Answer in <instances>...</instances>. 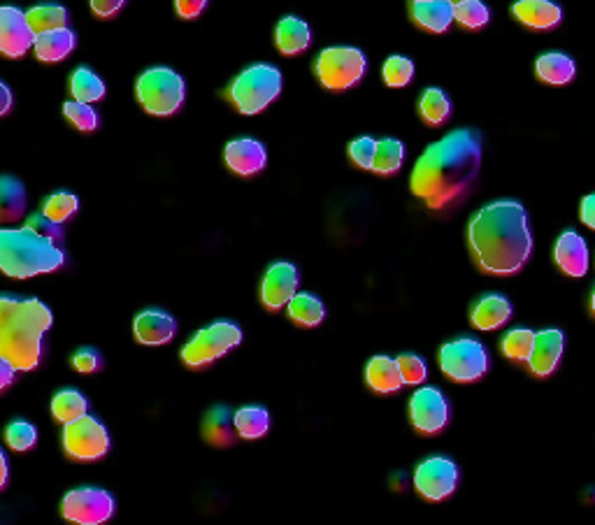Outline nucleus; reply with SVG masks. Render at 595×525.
<instances>
[{
    "label": "nucleus",
    "mask_w": 595,
    "mask_h": 525,
    "mask_svg": "<svg viewBox=\"0 0 595 525\" xmlns=\"http://www.w3.org/2000/svg\"><path fill=\"white\" fill-rule=\"evenodd\" d=\"M479 165H482L479 133L461 128L444 135L414 165L410 179L412 193L426 200L430 210H442L468 191V186L477 179Z\"/></svg>",
    "instance_id": "nucleus-1"
},
{
    "label": "nucleus",
    "mask_w": 595,
    "mask_h": 525,
    "mask_svg": "<svg viewBox=\"0 0 595 525\" xmlns=\"http://www.w3.org/2000/svg\"><path fill=\"white\" fill-rule=\"evenodd\" d=\"M470 249L489 275H514L533 251L528 214L516 200H496L479 210L468 228Z\"/></svg>",
    "instance_id": "nucleus-2"
},
{
    "label": "nucleus",
    "mask_w": 595,
    "mask_h": 525,
    "mask_svg": "<svg viewBox=\"0 0 595 525\" xmlns=\"http://www.w3.org/2000/svg\"><path fill=\"white\" fill-rule=\"evenodd\" d=\"M52 312L38 298L0 296V358L17 372L38 368Z\"/></svg>",
    "instance_id": "nucleus-3"
},
{
    "label": "nucleus",
    "mask_w": 595,
    "mask_h": 525,
    "mask_svg": "<svg viewBox=\"0 0 595 525\" xmlns=\"http://www.w3.org/2000/svg\"><path fill=\"white\" fill-rule=\"evenodd\" d=\"M66 256L59 244L49 242L33 230L0 228V270L7 277L28 279L59 270Z\"/></svg>",
    "instance_id": "nucleus-4"
},
{
    "label": "nucleus",
    "mask_w": 595,
    "mask_h": 525,
    "mask_svg": "<svg viewBox=\"0 0 595 525\" xmlns=\"http://www.w3.org/2000/svg\"><path fill=\"white\" fill-rule=\"evenodd\" d=\"M282 91V73L268 63H256L233 79L228 98L242 114H258L265 110Z\"/></svg>",
    "instance_id": "nucleus-5"
},
{
    "label": "nucleus",
    "mask_w": 595,
    "mask_h": 525,
    "mask_svg": "<svg viewBox=\"0 0 595 525\" xmlns=\"http://www.w3.org/2000/svg\"><path fill=\"white\" fill-rule=\"evenodd\" d=\"M184 79L170 68H152L138 79V98L142 107L156 117L175 114L184 103Z\"/></svg>",
    "instance_id": "nucleus-6"
},
{
    "label": "nucleus",
    "mask_w": 595,
    "mask_h": 525,
    "mask_svg": "<svg viewBox=\"0 0 595 525\" xmlns=\"http://www.w3.org/2000/svg\"><path fill=\"white\" fill-rule=\"evenodd\" d=\"M242 342V330L231 321H217L196 333L191 342L182 349V361L189 368H203L228 354Z\"/></svg>",
    "instance_id": "nucleus-7"
},
{
    "label": "nucleus",
    "mask_w": 595,
    "mask_h": 525,
    "mask_svg": "<svg viewBox=\"0 0 595 525\" xmlns=\"http://www.w3.org/2000/svg\"><path fill=\"white\" fill-rule=\"evenodd\" d=\"M368 61L356 47H328L317 59V75L331 91H344L358 84L365 75Z\"/></svg>",
    "instance_id": "nucleus-8"
},
{
    "label": "nucleus",
    "mask_w": 595,
    "mask_h": 525,
    "mask_svg": "<svg viewBox=\"0 0 595 525\" xmlns=\"http://www.w3.org/2000/svg\"><path fill=\"white\" fill-rule=\"evenodd\" d=\"M440 368L449 379L468 384V381H477L486 375L489 354H486L482 342L463 337V340L447 342L440 349Z\"/></svg>",
    "instance_id": "nucleus-9"
},
{
    "label": "nucleus",
    "mask_w": 595,
    "mask_h": 525,
    "mask_svg": "<svg viewBox=\"0 0 595 525\" xmlns=\"http://www.w3.org/2000/svg\"><path fill=\"white\" fill-rule=\"evenodd\" d=\"M61 514L75 525H103L114 516V498L103 488H75L63 498Z\"/></svg>",
    "instance_id": "nucleus-10"
},
{
    "label": "nucleus",
    "mask_w": 595,
    "mask_h": 525,
    "mask_svg": "<svg viewBox=\"0 0 595 525\" xmlns=\"http://www.w3.org/2000/svg\"><path fill=\"white\" fill-rule=\"evenodd\" d=\"M63 449L75 460H98L110 449V433L93 416H82L63 428Z\"/></svg>",
    "instance_id": "nucleus-11"
},
{
    "label": "nucleus",
    "mask_w": 595,
    "mask_h": 525,
    "mask_svg": "<svg viewBox=\"0 0 595 525\" xmlns=\"http://www.w3.org/2000/svg\"><path fill=\"white\" fill-rule=\"evenodd\" d=\"M458 467L454 460L444 456H430L417 465L414 486L426 500H444L456 491Z\"/></svg>",
    "instance_id": "nucleus-12"
},
{
    "label": "nucleus",
    "mask_w": 595,
    "mask_h": 525,
    "mask_svg": "<svg viewBox=\"0 0 595 525\" xmlns=\"http://www.w3.org/2000/svg\"><path fill=\"white\" fill-rule=\"evenodd\" d=\"M410 416H412L414 428L426 435H435L447 426L449 405L437 388L426 386V388H419V391L412 395Z\"/></svg>",
    "instance_id": "nucleus-13"
},
{
    "label": "nucleus",
    "mask_w": 595,
    "mask_h": 525,
    "mask_svg": "<svg viewBox=\"0 0 595 525\" xmlns=\"http://www.w3.org/2000/svg\"><path fill=\"white\" fill-rule=\"evenodd\" d=\"M33 40L35 35L26 21V12L14 5L0 7V52L19 59L33 47Z\"/></svg>",
    "instance_id": "nucleus-14"
},
{
    "label": "nucleus",
    "mask_w": 595,
    "mask_h": 525,
    "mask_svg": "<svg viewBox=\"0 0 595 525\" xmlns=\"http://www.w3.org/2000/svg\"><path fill=\"white\" fill-rule=\"evenodd\" d=\"M298 293V270L296 265L291 263H275L272 268L265 272L263 286H261V298L263 305L272 309H282L289 305V300Z\"/></svg>",
    "instance_id": "nucleus-15"
},
{
    "label": "nucleus",
    "mask_w": 595,
    "mask_h": 525,
    "mask_svg": "<svg viewBox=\"0 0 595 525\" xmlns=\"http://www.w3.org/2000/svg\"><path fill=\"white\" fill-rule=\"evenodd\" d=\"M563 347L565 337L561 330H540V333H535L533 349H530L528 356L530 370H533L537 377H549L551 372L556 370L558 361H561Z\"/></svg>",
    "instance_id": "nucleus-16"
},
{
    "label": "nucleus",
    "mask_w": 595,
    "mask_h": 525,
    "mask_svg": "<svg viewBox=\"0 0 595 525\" xmlns=\"http://www.w3.org/2000/svg\"><path fill=\"white\" fill-rule=\"evenodd\" d=\"M512 14L533 31H549L563 19V7L554 0H514Z\"/></svg>",
    "instance_id": "nucleus-17"
},
{
    "label": "nucleus",
    "mask_w": 595,
    "mask_h": 525,
    "mask_svg": "<svg viewBox=\"0 0 595 525\" xmlns=\"http://www.w3.org/2000/svg\"><path fill=\"white\" fill-rule=\"evenodd\" d=\"M133 330H135V337H138V342L156 347V344H166L175 337L177 323L168 312H161V309H147V312H140L135 316Z\"/></svg>",
    "instance_id": "nucleus-18"
},
{
    "label": "nucleus",
    "mask_w": 595,
    "mask_h": 525,
    "mask_svg": "<svg viewBox=\"0 0 595 525\" xmlns=\"http://www.w3.org/2000/svg\"><path fill=\"white\" fill-rule=\"evenodd\" d=\"M556 263L565 275L570 277H584L589 270V247L586 240L575 230H568L558 237L556 242Z\"/></svg>",
    "instance_id": "nucleus-19"
},
{
    "label": "nucleus",
    "mask_w": 595,
    "mask_h": 525,
    "mask_svg": "<svg viewBox=\"0 0 595 525\" xmlns=\"http://www.w3.org/2000/svg\"><path fill=\"white\" fill-rule=\"evenodd\" d=\"M224 156H226L228 168L238 172L242 177L254 175V172L265 168V149L261 142H256L252 138H240V140L228 142Z\"/></svg>",
    "instance_id": "nucleus-20"
},
{
    "label": "nucleus",
    "mask_w": 595,
    "mask_h": 525,
    "mask_svg": "<svg viewBox=\"0 0 595 525\" xmlns=\"http://www.w3.org/2000/svg\"><path fill=\"white\" fill-rule=\"evenodd\" d=\"M512 316V302L500 293H489V296L479 298L472 307L470 321L479 330H496L503 323L510 321Z\"/></svg>",
    "instance_id": "nucleus-21"
},
{
    "label": "nucleus",
    "mask_w": 595,
    "mask_h": 525,
    "mask_svg": "<svg viewBox=\"0 0 595 525\" xmlns=\"http://www.w3.org/2000/svg\"><path fill=\"white\" fill-rule=\"evenodd\" d=\"M412 19L428 33H447L454 24V5L449 0H428L412 3Z\"/></svg>",
    "instance_id": "nucleus-22"
},
{
    "label": "nucleus",
    "mask_w": 595,
    "mask_h": 525,
    "mask_svg": "<svg viewBox=\"0 0 595 525\" xmlns=\"http://www.w3.org/2000/svg\"><path fill=\"white\" fill-rule=\"evenodd\" d=\"M26 212V189L17 177L0 175V226L14 224Z\"/></svg>",
    "instance_id": "nucleus-23"
},
{
    "label": "nucleus",
    "mask_w": 595,
    "mask_h": 525,
    "mask_svg": "<svg viewBox=\"0 0 595 525\" xmlns=\"http://www.w3.org/2000/svg\"><path fill=\"white\" fill-rule=\"evenodd\" d=\"M275 38H277L279 52L282 54H300L310 47L312 31L310 26H307V21L289 14V17H284L277 24Z\"/></svg>",
    "instance_id": "nucleus-24"
},
{
    "label": "nucleus",
    "mask_w": 595,
    "mask_h": 525,
    "mask_svg": "<svg viewBox=\"0 0 595 525\" xmlns=\"http://www.w3.org/2000/svg\"><path fill=\"white\" fill-rule=\"evenodd\" d=\"M75 47V33L70 28H59V31H49L35 35L33 49L35 56L45 63H54L66 59Z\"/></svg>",
    "instance_id": "nucleus-25"
},
{
    "label": "nucleus",
    "mask_w": 595,
    "mask_h": 525,
    "mask_svg": "<svg viewBox=\"0 0 595 525\" xmlns=\"http://www.w3.org/2000/svg\"><path fill=\"white\" fill-rule=\"evenodd\" d=\"M365 379H368V386L377 393H396L403 388V375H400L398 363L389 356H375L368 363V370H365Z\"/></svg>",
    "instance_id": "nucleus-26"
},
{
    "label": "nucleus",
    "mask_w": 595,
    "mask_h": 525,
    "mask_svg": "<svg viewBox=\"0 0 595 525\" xmlns=\"http://www.w3.org/2000/svg\"><path fill=\"white\" fill-rule=\"evenodd\" d=\"M203 437L214 447H231L235 442L233 412L224 405L212 407L203 419Z\"/></svg>",
    "instance_id": "nucleus-27"
},
{
    "label": "nucleus",
    "mask_w": 595,
    "mask_h": 525,
    "mask_svg": "<svg viewBox=\"0 0 595 525\" xmlns=\"http://www.w3.org/2000/svg\"><path fill=\"white\" fill-rule=\"evenodd\" d=\"M26 21L31 26L33 35L59 31V28H68V10L56 3H42L26 12Z\"/></svg>",
    "instance_id": "nucleus-28"
},
{
    "label": "nucleus",
    "mask_w": 595,
    "mask_h": 525,
    "mask_svg": "<svg viewBox=\"0 0 595 525\" xmlns=\"http://www.w3.org/2000/svg\"><path fill=\"white\" fill-rule=\"evenodd\" d=\"M535 73L547 84H568L575 77V61L558 52L542 54L535 63Z\"/></svg>",
    "instance_id": "nucleus-29"
},
{
    "label": "nucleus",
    "mask_w": 595,
    "mask_h": 525,
    "mask_svg": "<svg viewBox=\"0 0 595 525\" xmlns=\"http://www.w3.org/2000/svg\"><path fill=\"white\" fill-rule=\"evenodd\" d=\"M89 412V402H86L84 395L80 391H75V388H63L54 395L52 400V414L54 419L63 423H73L77 419H82Z\"/></svg>",
    "instance_id": "nucleus-30"
},
{
    "label": "nucleus",
    "mask_w": 595,
    "mask_h": 525,
    "mask_svg": "<svg viewBox=\"0 0 595 525\" xmlns=\"http://www.w3.org/2000/svg\"><path fill=\"white\" fill-rule=\"evenodd\" d=\"M235 433L245 440H258L270 430V414L263 407H242L233 414Z\"/></svg>",
    "instance_id": "nucleus-31"
},
{
    "label": "nucleus",
    "mask_w": 595,
    "mask_h": 525,
    "mask_svg": "<svg viewBox=\"0 0 595 525\" xmlns=\"http://www.w3.org/2000/svg\"><path fill=\"white\" fill-rule=\"evenodd\" d=\"M289 316L298 323V326L312 328L324 321L326 307L324 302H321L317 296H312V293H296V296L289 300Z\"/></svg>",
    "instance_id": "nucleus-32"
},
{
    "label": "nucleus",
    "mask_w": 595,
    "mask_h": 525,
    "mask_svg": "<svg viewBox=\"0 0 595 525\" xmlns=\"http://www.w3.org/2000/svg\"><path fill=\"white\" fill-rule=\"evenodd\" d=\"M405 161V145L400 140L386 138L377 142L375 149V161H372V168L377 175H393V172L400 170V165Z\"/></svg>",
    "instance_id": "nucleus-33"
},
{
    "label": "nucleus",
    "mask_w": 595,
    "mask_h": 525,
    "mask_svg": "<svg viewBox=\"0 0 595 525\" xmlns=\"http://www.w3.org/2000/svg\"><path fill=\"white\" fill-rule=\"evenodd\" d=\"M419 112L421 119H424L428 126H442L451 114V103L447 93L442 89H426L424 96L419 100Z\"/></svg>",
    "instance_id": "nucleus-34"
},
{
    "label": "nucleus",
    "mask_w": 595,
    "mask_h": 525,
    "mask_svg": "<svg viewBox=\"0 0 595 525\" xmlns=\"http://www.w3.org/2000/svg\"><path fill=\"white\" fill-rule=\"evenodd\" d=\"M70 91L80 103H96L105 96V84L89 68H77L73 79H70Z\"/></svg>",
    "instance_id": "nucleus-35"
},
{
    "label": "nucleus",
    "mask_w": 595,
    "mask_h": 525,
    "mask_svg": "<svg viewBox=\"0 0 595 525\" xmlns=\"http://www.w3.org/2000/svg\"><path fill=\"white\" fill-rule=\"evenodd\" d=\"M454 21L463 28L477 31L484 28L491 21V10L484 0H463V3L454 5Z\"/></svg>",
    "instance_id": "nucleus-36"
},
{
    "label": "nucleus",
    "mask_w": 595,
    "mask_h": 525,
    "mask_svg": "<svg viewBox=\"0 0 595 525\" xmlns=\"http://www.w3.org/2000/svg\"><path fill=\"white\" fill-rule=\"evenodd\" d=\"M77 207H80V200H77V196H73V193H68V191H59L45 200V205H42V214H45L47 219H52L54 224H63V221H68L70 217H73V214L77 212Z\"/></svg>",
    "instance_id": "nucleus-37"
},
{
    "label": "nucleus",
    "mask_w": 595,
    "mask_h": 525,
    "mask_svg": "<svg viewBox=\"0 0 595 525\" xmlns=\"http://www.w3.org/2000/svg\"><path fill=\"white\" fill-rule=\"evenodd\" d=\"M535 333L528 328H516L505 335L503 340V354L512 361H528L530 349H533Z\"/></svg>",
    "instance_id": "nucleus-38"
},
{
    "label": "nucleus",
    "mask_w": 595,
    "mask_h": 525,
    "mask_svg": "<svg viewBox=\"0 0 595 525\" xmlns=\"http://www.w3.org/2000/svg\"><path fill=\"white\" fill-rule=\"evenodd\" d=\"M5 442L10 444V449L14 451H28L38 442V430L28 421H12L10 426L5 428Z\"/></svg>",
    "instance_id": "nucleus-39"
},
{
    "label": "nucleus",
    "mask_w": 595,
    "mask_h": 525,
    "mask_svg": "<svg viewBox=\"0 0 595 525\" xmlns=\"http://www.w3.org/2000/svg\"><path fill=\"white\" fill-rule=\"evenodd\" d=\"M414 77V63L405 56H391L389 61L384 63V82L393 86V89H400V86L410 84Z\"/></svg>",
    "instance_id": "nucleus-40"
},
{
    "label": "nucleus",
    "mask_w": 595,
    "mask_h": 525,
    "mask_svg": "<svg viewBox=\"0 0 595 525\" xmlns=\"http://www.w3.org/2000/svg\"><path fill=\"white\" fill-rule=\"evenodd\" d=\"M63 112H66V117L73 121L80 131H96L98 128V114L93 112V107L89 103L70 100V103L63 105Z\"/></svg>",
    "instance_id": "nucleus-41"
},
{
    "label": "nucleus",
    "mask_w": 595,
    "mask_h": 525,
    "mask_svg": "<svg viewBox=\"0 0 595 525\" xmlns=\"http://www.w3.org/2000/svg\"><path fill=\"white\" fill-rule=\"evenodd\" d=\"M396 363H398V370H400V375H403L405 384H421V381H424L428 375L426 363L414 354L398 356Z\"/></svg>",
    "instance_id": "nucleus-42"
},
{
    "label": "nucleus",
    "mask_w": 595,
    "mask_h": 525,
    "mask_svg": "<svg viewBox=\"0 0 595 525\" xmlns=\"http://www.w3.org/2000/svg\"><path fill=\"white\" fill-rule=\"evenodd\" d=\"M26 228L33 230V233L42 235V237H47V240L54 242V244H61L63 242L61 224H54L52 219L45 217V214H33V217H28Z\"/></svg>",
    "instance_id": "nucleus-43"
},
{
    "label": "nucleus",
    "mask_w": 595,
    "mask_h": 525,
    "mask_svg": "<svg viewBox=\"0 0 595 525\" xmlns=\"http://www.w3.org/2000/svg\"><path fill=\"white\" fill-rule=\"evenodd\" d=\"M375 149L377 142L372 138H358L349 145V156L358 168H372V161H375Z\"/></svg>",
    "instance_id": "nucleus-44"
},
{
    "label": "nucleus",
    "mask_w": 595,
    "mask_h": 525,
    "mask_svg": "<svg viewBox=\"0 0 595 525\" xmlns=\"http://www.w3.org/2000/svg\"><path fill=\"white\" fill-rule=\"evenodd\" d=\"M73 368L77 372H84V375H89V372H98L100 368H103V356H100V351H96V349L84 347L73 356Z\"/></svg>",
    "instance_id": "nucleus-45"
},
{
    "label": "nucleus",
    "mask_w": 595,
    "mask_h": 525,
    "mask_svg": "<svg viewBox=\"0 0 595 525\" xmlns=\"http://www.w3.org/2000/svg\"><path fill=\"white\" fill-rule=\"evenodd\" d=\"M89 3L93 14H98V17L103 19H110L126 5V0H89Z\"/></svg>",
    "instance_id": "nucleus-46"
},
{
    "label": "nucleus",
    "mask_w": 595,
    "mask_h": 525,
    "mask_svg": "<svg viewBox=\"0 0 595 525\" xmlns=\"http://www.w3.org/2000/svg\"><path fill=\"white\" fill-rule=\"evenodd\" d=\"M207 7V0H175V10L182 19H196Z\"/></svg>",
    "instance_id": "nucleus-47"
},
{
    "label": "nucleus",
    "mask_w": 595,
    "mask_h": 525,
    "mask_svg": "<svg viewBox=\"0 0 595 525\" xmlns=\"http://www.w3.org/2000/svg\"><path fill=\"white\" fill-rule=\"evenodd\" d=\"M582 221L589 228L595 230V193L582 200Z\"/></svg>",
    "instance_id": "nucleus-48"
},
{
    "label": "nucleus",
    "mask_w": 595,
    "mask_h": 525,
    "mask_svg": "<svg viewBox=\"0 0 595 525\" xmlns=\"http://www.w3.org/2000/svg\"><path fill=\"white\" fill-rule=\"evenodd\" d=\"M14 372H17V370H14L10 363L0 358V391H5V388L12 384V381H14Z\"/></svg>",
    "instance_id": "nucleus-49"
},
{
    "label": "nucleus",
    "mask_w": 595,
    "mask_h": 525,
    "mask_svg": "<svg viewBox=\"0 0 595 525\" xmlns=\"http://www.w3.org/2000/svg\"><path fill=\"white\" fill-rule=\"evenodd\" d=\"M10 107H12V93L3 82H0V114L10 112Z\"/></svg>",
    "instance_id": "nucleus-50"
},
{
    "label": "nucleus",
    "mask_w": 595,
    "mask_h": 525,
    "mask_svg": "<svg viewBox=\"0 0 595 525\" xmlns=\"http://www.w3.org/2000/svg\"><path fill=\"white\" fill-rule=\"evenodd\" d=\"M5 484H7V458L3 449H0V491H3Z\"/></svg>",
    "instance_id": "nucleus-51"
},
{
    "label": "nucleus",
    "mask_w": 595,
    "mask_h": 525,
    "mask_svg": "<svg viewBox=\"0 0 595 525\" xmlns=\"http://www.w3.org/2000/svg\"><path fill=\"white\" fill-rule=\"evenodd\" d=\"M591 307H593V312H595V291H593V298H591Z\"/></svg>",
    "instance_id": "nucleus-52"
},
{
    "label": "nucleus",
    "mask_w": 595,
    "mask_h": 525,
    "mask_svg": "<svg viewBox=\"0 0 595 525\" xmlns=\"http://www.w3.org/2000/svg\"><path fill=\"white\" fill-rule=\"evenodd\" d=\"M449 3H451V5H458V3H463V0H449Z\"/></svg>",
    "instance_id": "nucleus-53"
},
{
    "label": "nucleus",
    "mask_w": 595,
    "mask_h": 525,
    "mask_svg": "<svg viewBox=\"0 0 595 525\" xmlns=\"http://www.w3.org/2000/svg\"><path fill=\"white\" fill-rule=\"evenodd\" d=\"M412 3H428V0H412Z\"/></svg>",
    "instance_id": "nucleus-54"
}]
</instances>
